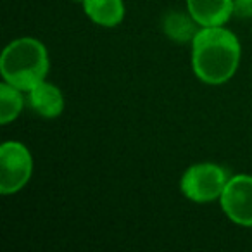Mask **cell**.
Segmentation results:
<instances>
[{"label":"cell","mask_w":252,"mask_h":252,"mask_svg":"<svg viewBox=\"0 0 252 252\" xmlns=\"http://www.w3.org/2000/svg\"><path fill=\"white\" fill-rule=\"evenodd\" d=\"M233 9L240 18H252V0H233Z\"/></svg>","instance_id":"obj_11"},{"label":"cell","mask_w":252,"mask_h":252,"mask_svg":"<svg viewBox=\"0 0 252 252\" xmlns=\"http://www.w3.org/2000/svg\"><path fill=\"white\" fill-rule=\"evenodd\" d=\"M226 183V173L221 166L213 162H202L187 169L180 187L187 199L202 204L220 199Z\"/></svg>","instance_id":"obj_3"},{"label":"cell","mask_w":252,"mask_h":252,"mask_svg":"<svg viewBox=\"0 0 252 252\" xmlns=\"http://www.w3.org/2000/svg\"><path fill=\"white\" fill-rule=\"evenodd\" d=\"M240 63L238 38L223 26L197 32L192 40V67L199 80L209 85L226 83Z\"/></svg>","instance_id":"obj_1"},{"label":"cell","mask_w":252,"mask_h":252,"mask_svg":"<svg viewBox=\"0 0 252 252\" xmlns=\"http://www.w3.org/2000/svg\"><path fill=\"white\" fill-rule=\"evenodd\" d=\"M23 104L25 100L19 88L9 85L7 81L0 85V123L2 125H7L18 118L19 112L23 111Z\"/></svg>","instance_id":"obj_10"},{"label":"cell","mask_w":252,"mask_h":252,"mask_svg":"<svg viewBox=\"0 0 252 252\" xmlns=\"http://www.w3.org/2000/svg\"><path fill=\"white\" fill-rule=\"evenodd\" d=\"M187 7L202 28L223 26L235 12L233 0H187Z\"/></svg>","instance_id":"obj_6"},{"label":"cell","mask_w":252,"mask_h":252,"mask_svg":"<svg viewBox=\"0 0 252 252\" xmlns=\"http://www.w3.org/2000/svg\"><path fill=\"white\" fill-rule=\"evenodd\" d=\"M0 71L9 85L30 92L45 80L49 73V56L42 42L19 38L9 43L0 59Z\"/></svg>","instance_id":"obj_2"},{"label":"cell","mask_w":252,"mask_h":252,"mask_svg":"<svg viewBox=\"0 0 252 252\" xmlns=\"http://www.w3.org/2000/svg\"><path fill=\"white\" fill-rule=\"evenodd\" d=\"M197 21L189 14H183V12H169L168 16H164V21H162V30L171 40L180 43L192 42L193 36L197 35Z\"/></svg>","instance_id":"obj_9"},{"label":"cell","mask_w":252,"mask_h":252,"mask_svg":"<svg viewBox=\"0 0 252 252\" xmlns=\"http://www.w3.org/2000/svg\"><path fill=\"white\" fill-rule=\"evenodd\" d=\"M81 2L88 18L105 28L118 26L125 18L123 0H81Z\"/></svg>","instance_id":"obj_8"},{"label":"cell","mask_w":252,"mask_h":252,"mask_svg":"<svg viewBox=\"0 0 252 252\" xmlns=\"http://www.w3.org/2000/svg\"><path fill=\"white\" fill-rule=\"evenodd\" d=\"M28 100L33 111L42 118H57L64 111V97L61 90L45 80L28 92Z\"/></svg>","instance_id":"obj_7"},{"label":"cell","mask_w":252,"mask_h":252,"mask_svg":"<svg viewBox=\"0 0 252 252\" xmlns=\"http://www.w3.org/2000/svg\"><path fill=\"white\" fill-rule=\"evenodd\" d=\"M220 199L224 214L235 224L252 228V176L237 175L230 178Z\"/></svg>","instance_id":"obj_5"},{"label":"cell","mask_w":252,"mask_h":252,"mask_svg":"<svg viewBox=\"0 0 252 252\" xmlns=\"http://www.w3.org/2000/svg\"><path fill=\"white\" fill-rule=\"evenodd\" d=\"M33 159L21 142H5L0 147V192L4 195L21 190L32 178Z\"/></svg>","instance_id":"obj_4"}]
</instances>
